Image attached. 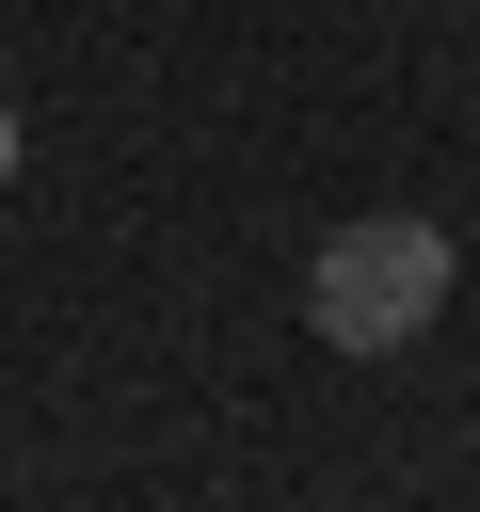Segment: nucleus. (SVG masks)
<instances>
[{"label":"nucleus","instance_id":"nucleus-1","mask_svg":"<svg viewBox=\"0 0 480 512\" xmlns=\"http://www.w3.org/2000/svg\"><path fill=\"white\" fill-rule=\"evenodd\" d=\"M448 224L432 208H368V224H336L320 256H304V320H320V352H416L432 320H448Z\"/></svg>","mask_w":480,"mask_h":512},{"label":"nucleus","instance_id":"nucleus-2","mask_svg":"<svg viewBox=\"0 0 480 512\" xmlns=\"http://www.w3.org/2000/svg\"><path fill=\"white\" fill-rule=\"evenodd\" d=\"M0 176H16V96H0Z\"/></svg>","mask_w":480,"mask_h":512}]
</instances>
